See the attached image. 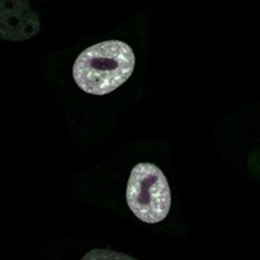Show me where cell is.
Instances as JSON below:
<instances>
[{"label": "cell", "mask_w": 260, "mask_h": 260, "mask_svg": "<svg viewBox=\"0 0 260 260\" xmlns=\"http://www.w3.org/2000/svg\"><path fill=\"white\" fill-rule=\"evenodd\" d=\"M136 56L121 41H106L86 48L73 65V78L81 90L92 95L115 91L133 74Z\"/></svg>", "instance_id": "obj_1"}, {"label": "cell", "mask_w": 260, "mask_h": 260, "mask_svg": "<svg viewBox=\"0 0 260 260\" xmlns=\"http://www.w3.org/2000/svg\"><path fill=\"white\" fill-rule=\"evenodd\" d=\"M126 202L141 221L156 224L162 221L171 208V189L161 169L151 162L137 164L130 173Z\"/></svg>", "instance_id": "obj_2"}, {"label": "cell", "mask_w": 260, "mask_h": 260, "mask_svg": "<svg viewBox=\"0 0 260 260\" xmlns=\"http://www.w3.org/2000/svg\"><path fill=\"white\" fill-rule=\"evenodd\" d=\"M39 31L38 15L29 2H2V38L25 41Z\"/></svg>", "instance_id": "obj_3"}, {"label": "cell", "mask_w": 260, "mask_h": 260, "mask_svg": "<svg viewBox=\"0 0 260 260\" xmlns=\"http://www.w3.org/2000/svg\"><path fill=\"white\" fill-rule=\"evenodd\" d=\"M87 259H134L132 256H126L124 254H118V252L106 251V250H94L89 254L83 256V260Z\"/></svg>", "instance_id": "obj_4"}]
</instances>
